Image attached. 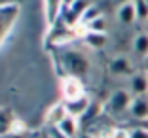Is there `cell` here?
Here are the masks:
<instances>
[{
	"instance_id": "1",
	"label": "cell",
	"mask_w": 148,
	"mask_h": 138,
	"mask_svg": "<svg viewBox=\"0 0 148 138\" xmlns=\"http://www.w3.org/2000/svg\"><path fill=\"white\" fill-rule=\"evenodd\" d=\"M63 68L66 70V76H86L89 70V61L80 51H65L63 53Z\"/></svg>"
},
{
	"instance_id": "2",
	"label": "cell",
	"mask_w": 148,
	"mask_h": 138,
	"mask_svg": "<svg viewBox=\"0 0 148 138\" xmlns=\"http://www.w3.org/2000/svg\"><path fill=\"white\" fill-rule=\"evenodd\" d=\"M131 102H133V95H131L129 91L118 89V91H114L112 95H110V99L106 100L105 110L108 114H112V116H120V114L129 112Z\"/></svg>"
},
{
	"instance_id": "3",
	"label": "cell",
	"mask_w": 148,
	"mask_h": 138,
	"mask_svg": "<svg viewBox=\"0 0 148 138\" xmlns=\"http://www.w3.org/2000/svg\"><path fill=\"white\" fill-rule=\"evenodd\" d=\"M61 95H63V100H74V99H80L84 97V83L80 78L76 76H65L61 82Z\"/></svg>"
},
{
	"instance_id": "4",
	"label": "cell",
	"mask_w": 148,
	"mask_h": 138,
	"mask_svg": "<svg viewBox=\"0 0 148 138\" xmlns=\"http://www.w3.org/2000/svg\"><path fill=\"white\" fill-rule=\"evenodd\" d=\"M65 102V100H63ZM89 106H91V99L87 95L80 97V99H74V100H66L65 102V108H66V114L72 117H76V119H82L84 114L89 110Z\"/></svg>"
},
{
	"instance_id": "5",
	"label": "cell",
	"mask_w": 148,
	"mask_h": 138,
	"mask_svg": "<svg viewBox=\"0 0 148 138\" xmlns=\"http://www.w3.org/2000/svg\"><path fill=\"white\" fill-rule=\"evenodd\" d=\"M129 93L133 97H143L148 95V72H135L129 78Z\"/></svg>"
},
{
	"instance_id": "6",
	"label": "cell",
	"mask_w": 148,
	"mask_h": 138,
	"mask_svg": "<svg viewBox=\"0 0 148 138\" xmlns=\"http://www.w3.org/2000/svg\"><path fill=\"white\" fill-rule=\"evenodd\" d=\"M129 114L137 121H148V95L133 97V102L129 106Z\"/></svg>"
},
{
	"instance_id": "7",
	"label": "cell",
	"mask_w": 148,
	"mask_h": 138,
	"mask_svg": "<svg viewBox=\"0 0 148 138\" xmlns=\"http://www.w3.org/2000/svg\"><path fill=\"white\" fill-rule=\"evenodd\" d=\"M66 116H69V114H66L65 102H57V104H53L51 108L48 110V114H46V125H48L49 129H55Z\"/></svg>"
},
{
	"instance_id": "8",
	"label": "cell",
	"mask_w": 148,
	"mask_h": 138,
	"mask_svg": "<svg viewBox=\"0 0 148 138\" xmlns=\"http://www.w3.org/2000/svg\"><path fill=\"white\" fill-rule=\"evenodd\" d=\"M59 133L63 134V136L66 138H78V133H80V119H76V117L72 116H66L65 119L59 123V125L55 127Z\"/></svg>"
},
{
	"instance_id": "9",
	"label": "cell",
	"mask_w": 148,
	"mask_h": 138,
	"mask_svg": "<svg viewBox=\"0 0 148 138\" xmlns=\"http://www.w3.org/2000/svg\"><path fill=\"white\" fill-rule=\"evenodd\" d=\"M110 74H114V76H133L131 74V63L127 57H114L112 61H110Z\"/></svg>"
},
{
	"instance_id": "10",
	"label": "cell",
	"mask_w": 148,
	"mask_h": 138,
	"mask_svg": "<svg viewBox=\"0 0 148 138\" xmlns=\"http://www.w3.org/2000/svg\"><path fill=\"white\" fill-rule=\"evenodd\" d=\"M118 19L123 25H131V23L137 21V10H135V2H129V4H123L118 8Z\"/></svg>"
},
{
	"instance_id": "11",
	"label": "cell",
	"mask_w": 148,
	"mask_h": 138,
	"mask_svg": "<svg viewBox=\"0 0 148 138\" xmlns=\"http://www.w3.org/2000/svg\"><path fill=\"white\" fill-rule=\"evenodd\" d=\"M15 123H17V119H13V116L8 110H0V136L4 138L8 134H12Z\"/></svg>"
},
{
	"instance_id": "12",
	"label": "cell",
	"mask_w": 148,
	"mask_h": 138,
	"mask_svg": "<svg viewBox=\"0 0 148 138\" xmlns=\"http://www.w3.org/2000/svg\"><path fill=\"white\" fill-rule=\"evenodd\" d=\"M106 40L108 38H106L105 32H89L87 30L86 34H84V42L93 49H103L106 46Z\"/></svg>"
},
{
	"instance_id": "13",
	"label": "cell",
	"mask_w": 148,
	"mask_h": 138,
	"mask_svg": "<svg viewBox=\"0 0 148 138\" xmlns=\"http://www.w3.org/2000/svg\"><path fill=\"white\" fill-rule=\"evenodd\" d=\"M133 51L139 57H146L148 55V32H140V34L135 36L133 40Z\"/></svg>"
},
{
	"instance_id": "14",
	"label": "cell",
	"mask_w": 148,
	"mask_h": 138,
	"mask_svg": "<svg viewBox=\"0 0 148 138\" xmlns=\"http://www.w3.org/2000/svg\"><path fill=\"white\" fill-rule=\"evenodd\" d=\"M97 17H101V10L97 8V6L89 4V6H87V10L84 12L82 21H80V23H84V25H89V23H91L93 19H97Z\"/></svg>"
},
{
	"instance_id": "15",
	"label": "cell",
	"mask_w": 148,
	"mask_h": 138,
	"mask_svg": "<svg viewBox=\"0 0 148 138\" xmlns=\"http://www.w3.org/2000/svg\"><path fill=\"white\" fill-rule=\"evenodd\" d=\"M48 2V19L49 21H55L57 15L61 13V0H46Z\"/></svg>"
},
{
	"instance_id": "16",
	"label": "cell",
	"mask_w": 148,
	"mask_h": 138,
	"mask_svg": "<svg viewBox=\"0 0 148 138\" xmlns=\"http://www.w3.org/2000/svg\"><path fill=\"white\" fill-rule=\"evenodd\" d=\"M137 10V19L139 21H146L148 19V2L146 0H133Z\"/></svg>"
},
{
	"instance_id": "17",
	"label": "cell",
	"mask_w": 148,
	"mask_h": 138,
	"mask_svg": "<svg viewBox=\"0 0 148 138\" xmlns=\"http://www.w3.org/2000/svg\"><path fill=\"white\" fill-rule=\"evenodd\" d=\"M86 29L89 30V32H105V30H106V21H105V17L101 15V17L93 19L89 25H86Z\"/></svg>"
},
{
	"instance_id": "18",
	"label": "cell",
	"mask_w": 148,
	"mask_h": 138,
	"mask_svg": "<svg viewBox=\"0 0 148 138\" xmlns=\"http://www.w3.org/2000/svg\"><path fill=\"white\" fill-rule=\"evenodd\" d=\"M129 138H148V129H144L143 125L133 127V129H129Z\"/></svg>"
},
{
	"instance_id": "19",
	"label": "cell",
	"mask_w": 148,
	"mask_h": 138,
	"mask_svg": "<svg viewBox=\"0 0 148 138\" xmlns=\"http://www.w3.org/2000/svg\"><path fill=\"white\" fill-rule=\"evenodd\" d=\"M108 138H129V131L127 129H114V131H110Z\"/></svg>"
},
{
	"instance_id": "20",
	"label": "cell",
	"mask_w": 148,
	"mask_h": 138,
	"mask_svg": "<svg viewBox=\"0 0 148 138\" xmlns=\"http://www.w3.org/2000/svg\"><path fill=\"white\" fill-rule=\"evenodd\" d=\"M74 2H76V0H61V6H63V8H69V6H72ZM63 8H61V10H63Z\"/></svg>"
},
{
	"instance_id": "21",
	"label": "cell",
	"mask_w": 148,
	"mask_h": 138,
	"mask_svg": "<svg viewBox=\"0 0 148 138\" xmlns=\"http://www.w3.org/2000/svg\"><path fill=\"white\" fill-rule=\"evenodd\" d=\"M13 0H0V6H8V4H12Z\"/></svg>"
},
{
	"instance_id": "22",
	"label": "cell",
	"mask_w": 148,
	"mask_h": 138,
	"mask_svg": "<svg viewBox=\"0 0 148 138\" xmlns=\"http://www.w3.org/2000/svg\"><path fill=\"white\" fill-rule=\"evenodd\" d=\"M116 2H118V4H120V6H123V4H129L131 0H116Z\"/></svg>"
},
{
	"instance_id": "23",
	"label": "cell",
	"mask_w": 148,
	"mask_h": 138,
	"mask_svg": "<svg viewBox=\"0 0 148 138\" xmlns=\"http://www.w3.org/2000/svg\"><path fill=\"white\" fill-rule=\"evenodd\" d=\"M144 70H146V72H148V55L144 57Z\"/></svg>"
},
{
	"instance_id": "24",
	"label": "cell",
	"mask_w": 148,
	"mask_h": 138,
	"mask_svg": "<svg viewBox=\"0 0 148 138\" xmlns=\"http://www.w3.org/2000/svg\"><path fill=\"white\" fill-rule=\"evenodd\" d=\"M40 138H51V136H49V133H46V134H40Z\"/></svg>"
},
{
	"instance_id": "25",
	"label": "cell",
	"mask_w": 148,
	"mask_h": 138,
	"mask_svg": "<svg viewBox=\"0 0 148 138\" xmlns=\"http://www.w3.org/2000/svg\"><path fill=\"white\" fill-rule=\"evenodd\" d=\"M144 25H146V32H148V19H146V21H144Z\"/></svg>"
},
{
	"instance_id": "26",
	"label": "cell",
	"mask_w": 148,
	"mask_h": 138,
	"mask_svg": "<svg viewBox=\"0 0 148 138\" xmlns=\"http://www.w3.org/2000/svg\"><path fill=\"white\" fill-rule=\"evenodd\" d=\"M0 138H2V136H0Z\"/></svg>"
},
{
	"instance_id": "27",
	"label": "cell",
	"mask_w": 148,
	"mask_h": 138,
	"mask_svg": "<svg viewBox=\"0 0 148 138\" xmlns=\"http://www.w3.org/2000/svg\"><path fill=\"white\" fill-rule=\"evenodd\" d=\"M38 138H40V136H38Z\"/></svg>"
}]
</instances>
